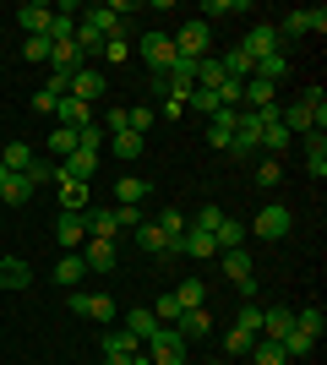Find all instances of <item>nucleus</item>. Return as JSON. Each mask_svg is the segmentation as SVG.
Returning <instances> with one entry per match:
<instances>
[{"label": "nucleus", "instance_id": "f257e3e1", "mask_svg": "<svg viewBox=\"0 0 327 365\" xmlns=\"http://www.w3.org/2000/svg\"><path fill=\"white\" fill-rule=\"evenodd\" d=\"M120 22H125V16H115L109 6H88V11H77V38H71V44L82 49V61H98V44L115 38Z\"/></svg>", "mask_w": 327, "mask_h": 365}, {"label": "nucleus", "instance_id": "f03ea898", "mask_svg": "<svg viewBox=\"0 0 327 365\" xmlns=\"http://www.w3.org/2000/svg\"><path fill=\"white\" fill-rule=\"evenodd\" d=\"M240 49H246V61H273V55H284V33L273 28V22H251L246 38H240Z\"/></svg>", "mask_w": 327, "mask_h": 365}, {"label": "nucleus", "instance_id": "7ed1b4c3", "mask_svg": "<svg viewBox=\"0 0 327 365\" xmlns=\"http://www.w3.org/2000/svg\"><path fill=\"white\" fill-rule=\"evenodd\" d=\"M170 44H175V55H180V61H202L207 49H213V28H207L202 16H191L180 33H170Z\"/></svg>", "mask_w": 327, "mask_h": 365}, {"label": "nucleus", "instance_id": "20e7f679", "mask_svg": "<svg viewBox=\"0 0 327 365\" xmlns=\"http://www.w3.org/2000/svg\"><path fill=\"white\" fill-rule=\"evenodd\" d=\"M142 354H147V365H186V338L175 333V327H158L142 344Z\"/></svg>", "mask_w": 327, "mask_h": 365}, {"label": "nucleus", "instance_id": "39448f33", "mask_svg": "<svg viewBox=\"0 0 327 365\" xmlns=\"http://www.w3.org/2000/svg\"><path fill=\"white\" fill-rule=\"evenodd\" d=\"M262 148V120L256 109H234V142H229V158H251Z\"/></svg>", "mask_w": 327, "mask_h": 365}, {"label": "nucleus", "instance_id": "423d86ee", "mask_svg": "<svg viewBox=\"0 0 327 365\" xmlns=\"http://www.w3.org/2000/svg\"><path fill=\"white\" fill-rule=\"evenodd\" d=\"M289 224H295V213H289V207H284V202H267L262 213H256V224L246 229V235H256V240H284V235H289Z\"/></svg>", "mask_w": 327, "mask_h": 365}, {"label": "nucleus", "instance_id": "0eeeda50", "mask_svg": "<svg viewBox=\"0 0 327 365\" xmlns=\"http://www.w3.org/2000/svg\"><path fill=\"white\" fill-rule=\"evenodd\" d=\"M142 55V66H147V71L153 76H164L175 66V44H170V33H142V44H131Z\"/></svg>", "mask_w": 327, "mask_h": 365}, {"label": "nucleus", "instance_id": "6e6552de", "mask_svg": "<svg viewBox=\"0 0 327 365\" xmlns=\"http://www.w3.org/2000/svg\"><path fill=\"white\" fill-rule=\"evenodd\" d=\"M224 257V278H229L240 294H256V267H251V257H246V245H234V251H218Z\"/></svg>", "mask_w": 327, "mask_h": 365}, {"label": "nucleus", "instance_id": "1a4fd4ad", "mask_svg": "<svg viewBox=\"0 0 327 365\" xmlns=\"http://www.w3.org/2000/svg\"><path fill=\"white\" fill-rule=\"evenodd\" d=\"M104 120H109V137H115V131H137V137H147V125H153L158 115L147 104H131V109H109Z\"/></svg>", "mask_w": 327, "mask_h": 365}, {"label": "nucleus", "instance_id": "9d476101", "mask_svg": "<svg viewBox=\"0 0 327 365\" xmlns=\"http://www.w3.org/2000/svg\"><path fill=\"white\" fill-rule=\"evenodd\" d=\"M66 93L82 98V104H98V98H104V71H98V66H82V71L66 82Z\"/></svg>", "mask_w": 327, "mask_h": 365}, {"label": "nucleus", "instance_id": "9b49d317", "mask_svg": "<svg viewBox=\"0 0 327 365\" xmlns=\"http://www.w3.org/2000/svg\"><path fill=\"white\" fill-rule=\"evenodd\" d=\"M33 191H38V180H33V175H16V169H6V175H0V202H6V207L33 202Z\"/></svg>", "mask_w": 327, "mask_h": 365}, {"label": "nucleus", "instance_id": "f8f14e48", "mask_svg": "<svg viewBox=\"0 0 327 365\" xmlns=\"http://www.w3.org/2000/svg\"><path fill=\"white\" fill-rule=\"evenodd\" d=\"M131 235H137V245L147 251V257H180V245H175V240H170V235H164L158 224H137Z\"/></svg>", "mask_w": 327, "mask_h": 365}, {"label": "nucleus", "instance_id": "ddd939ff", "mask_svg": "<svg viewBox=\"0 0 327 365\" xmlns=\"http://www.w3.org/2000/svg\"><path fill=\"white\" fill-rule=\"evenodd\" d=\"M82 224H88V240H115L120 235L115 207H82Z\"/></svg>", "mask_w": 327, "mask_h": 365}, {"label": "nucleus", "instance_id": "4468645a", "mask_svg": "<svg viewBox=\"0 0 327 365\" xmlns=\"http://www.w3.org/2000/svg\"><path fill=\"white\" fill-rule=\"evenodd\" d=\"M55 185H61V207L66 213H82V207H88V180H77V175H66V169L55 164Z\"/></svg>", "mask_w": 327, "mask_h": 365}, {"label": "nucleus", "instance_id": "2eb2a0df", "mask_svg": "<svg viewBox=\"0 0 327 365\" xmlns=\"http://www.w3.org/2000/svg\"><path fill=\"white\" fill-rule=\"evenodd\" d=\"M71 311H77V317H93V322H115V300H109V294H82V289H71Z\"/></svg>", "mask_w": 327, "mask_h": 365}, {"label": "nucleus", "instance_id": "dca6fc26", "mask_svg": "<svg viewBox=\"0 0 327 365\" xmlns=\"http://www.w3.org/2000/svg\"><path fill=\"white\" fill-rule=\"evenodd\" d=\"M77 257H82V267H88V273H109L120 251H115V240H88V245L77 251Z\"/></svg>", "mask_w": 327, "mask_h": 365}, {"label": "nucleus", "instance_id": "f3484780", "mask_svg": "<svg viewBox=\"0 0 327 365\" xmlns=\"http://www.w3.org/2000/svg\"><path fill=\"white\" fill-rule=\"evenodd\" d=\"M55 125H71V131L93 125V104H82V98H71V93H66L61 104H55Z\"/></svg>", "mask_w": 327, "mask_h": 365}, {"label": "nucleus", "instance_id": "a211bd4d", "mask_svg": "<svg viewBox=\"0 0 327 365\" xmlns=\"http://www.w3.org/2000/svg\"><path fill=\"white\" fill-rule=\"evenodd\" d=\"M289 327H295V311H289V305H262V333L256 338H289Z\"/></svg>", "mask_w": 327, "mask_h": 365}, {"label": "nucleus", "instance_id": "6ab92c4d", "mask_svg": "<svg viewBox=\"0 0 327 365\" xmlns=\"http://www.w3.org/2000/svg\"><path fill=\"white\" fill-rule=\"evenodd\" d=\"M175 333L186 338V344H191V338H207V333H213V311H207V305H197V311H180Z\"/></svg>", "mask_w": 327, "mask_h": 365}, {"label": "nucleus", "instance_id": "aec40b11", "mask_svg": "<svg viewBox=\"0 0 327 365\" xmlns=\"http://www.w3.org/2000/svg\"><path fill=\"white\" fill-rule=\"evenodd\" d=\"M322 28H327V11H322V6H316V11H289L279 22L284 38H289V33H322Z\"/></svg>", "mask_w": 327, "mask_h": 365}, {"label": "nucleus", "instance_id": "412c9836", "mask_svg": "<svg viewBox=\"0 0 327 365\" xmlns=\"http://www.w3.org/2000/svg\"><path fill=\"white\" fill-rule=\"evenodd\" d=\"M180 257H191V262H207V257H218L213 235H207V229H186V235H180Z\"/></svg>", "mask_w": 327, "mask_h": 365}, {"label": "nucleus", "instance_id": "4be33fe9", "mask_svg": "<svg viewBox=\"0 0 327 365\" xmlns=\"http://www.w3.org/2000/svg\"><path fill=\"white\" fill-rule=\"evenodd\" d=\"M49 16H55V6H44V0H28V6L16 11V22L28 28V38H38V33H49Z\"/></svg>", "mask_w": 327, "mask_h": 365}, {"label": "nucleus", "instance_id": "5701e85b", "mask_svg": "<svg viewBox=\"0 0 327 365\" xmlns=\"http://www.w3.org/2000/svg\"><path fill=\"white\" fill-rule=\"evenodd\" d=\"M207 142L229 153V142H234V109H213V115H207Z\"/></svg>", "mask_w": 327, "mask_h": 365}, {"label": "nucleus", "instance_id": "b1692460", "mask_svg": "<svg viewBox=\"0 0 327 365\" xmlns=\"http://www.w3.org/2000/svg\"><path fill=\"white\" fill-rule=\"evenodd\" d=\"M49 66H55V76H77L88 61H82L77 44H49Z\"/></svg>", "mask_w": 327, "mask_h": 365}, {"label": "nucleus", "instance_id": "393cba45", "mask_svg": "<svg viewBox=\"0 0 327 365\" xmlns=\"http://www.w3.org/2000/svg\"><path fill=\"white\" fill-rule=\"evenodd\" d=\"M55 240L71 245V251L88 245V224H82V213H61V218H55Z\"/></svg>", "mask_w": 327, "mask_h": 365}, {"label": "nucleus", "instance_id": "a878e982", "mask_svg": "<svg viewBox=\"0 0 327 365\" xmlns=\"http://www.w3.org/2000/svg\"><path fill=\"white\" fill-rule=\"evenodd\" d=\"M213 245H218V251H234V245H246V224L224 213V218L213 224Z\"/></svg>", "mask_w": 327, "mask_h": 365}, {"label": "nucleus", "instance_id": "bb28decb", "mask_svg": "<svg viewBox=\"0 0 327 365\" xmlns=\"http://www.w3.org/2000/svg\"><path fill=\"white\" fill-rule=\"evenodd\" d=\"M240 104H251V109L279 104V98H273V82H262V76H246V82H240Z\"/></svg>", "mask_w": 327, "mask_h": 365}, {"label": "nucleus", "instance_id": "cd10ccee", "mask_svg": "<svg viewBox=\"0 0 327 365\" xmlns=\"http://www.w3.org/2000/svg\"><path fill=\"white\" fill-rule=\"evenodd\" d=\"M246 360H251V365H289V354H284V344H279V338H256Z\"/></svg>", "mask_w": 327, "mask_h": 365}, {"label": "nucleus", "instance_id": "c85d7f7f", "mask_svg": "<svg viewBox=\"0 0 327 365\" xmlns=\"http://www.w3.org/2000/svg\"><path fill=\"white\" fill-rule=\"evenodd\" d=\"M28 284H33V273H28V262H22V257L0 262V289H28Z\"/></svg>", "mask_w": 327, "mask_h": 365}, {"label": "nucleus", "instance_id": "c756f323", "mask_svg": "<svg viewBox=\"0 0 327 365\" xmlns=\"http://www.w3.org/2000/svg\"><path fill=\"white\" fill-rule=\"evenodd\" d=\"M0 164H6V169H16V175H28V169L38 164V153H33L28 142H11V148H0Z\"/></svg>", "mask_w": 327, "mask_h": 365}, {"label": "nucleus", "instance_id": "7c9ffc66", "mask_svg": "<svg viewBox=\"0 0 327 365\" xmlns=\"http://www.w3.org/2000/svg\"><path fill=\"white\" fill-rule=\"evenodd\" d=\"M120 327H125V333H131V338H137V344H147V338L158 333V317H153V311H142V305H137V311H131V317H125Z\"/></svg>", "mask_w": 327, "mask_h": 365}, {"label": "nucleus", "instance_id": "2f4dec72", "mask_svg": "<svg viewBox=\"0 0 327 365\" xmlns=\"http://www.w3.org/2000/svg\"><path fill=\"white\" fill-rule=\"evenodd\" d=\"M104 354H125V360H137V354H142V344H137L131 333H125V327H109V333H104Z\"/></svg>", "mask_w": 327, "mask_h": 365}, {"label": "nucleus", "instance_id": "473e14b6", "mask_svg": "<svg viewBox=\"0 0 327 365\" xmlns=\"http://www.w3.org/2000/svg\"><path fill=\"white\" fill-rule=\"evenodd\" d=\"M44 148L55 153V164H66V158L77 153V131H71V125H55V131H49V142H44Z\"/></svg>", "mask_w": 327, "mask_h": 365}, {"label": "nucleus", "instance_id": "72a5a7b5", "mask_svg": "<svg viewBox=\"0 0 327 365\" xmlns=\"http://www.w3.org/2000/svg\"><path fill=\"white\" fill-rule=\"evenodd\" d=\"M66 175H77V180H93V175H98V153H88V148H77V153H71V158H66Z\"/></svg>", "mask_w": 327, "mask_h": 365}, {"label": "nucleus", "instance_id": "f704fd0d", "mask_svg": "<svg viewBox=\"0 0 327 365\" xmlns=\"http://www.w3.org/2000/svg\"><path fill=\"white\" fill-rule=\"evenodd\" d=\"M147 202V185L137 180V175H125L120 185H115V207H142Z\"/></svg>", "mask_w": 327, "mask_h": 365}, {"label": "nucleus", "instance_id": "c9c22d12", "mask_svg": "<svg viewBox=\"0 0 327 365\" xmlns=\"http://www.w3.org/2000/svg\"><path fill=\"white\" fill-rule=\"evenodd\" d=\"M82 278H88V267H82L77 251H71V257H61V267H55V284H61V289H77Z\"/></svg>", "mask_w": 327, "mask_h": 365}, {"label": "nucleus", "instance_id": "e433bc0d", "mask_svg": "<svg viewBox=\"0 0 327 365\" xmlns=\"http://www.w3.org/2000/svg\"><path fill=\"white\" fill-rule=\"evenodd\" d=\"M322 327H327V317H322V311H316V305H306V311H295V333H300V338H311V344H316V338H322Z\"/></svg>", "mask_w": 327, "mask_h": 365}, {"label": "nucleus", "instance_id": "4c0bfd02", "mask_svg": "<svg viewBox=\"0 0 327 365\" xmlns=\"http://www.w3.org/2000/svg\"><path fill=\"white\" fill-rule=\"evenodd\" d=\"M175 300H180V311H197V305H207V284L202 278H186V284L175 289Z\"/></svg>", "mask_w": 327, "mask_h": 365}, {"label": "nucleus", "instance_id": "58836bf2", "mask_svg": "<svg viewBox=\"0 0 327 365\" xmlns=\"http://www.w3.org/2000/svg\"><path fill=\"white\" fill-rule=\"evenodd\" d=\"M224 76H229V71H224V61H213V55H202V61H197V88H207V93H213L218 82H224Z\"/></svg>", "mask_w": 327, "mask_h": 365}, {"label": "nucleus", "instance_id": "ea45409f", "mask_svg": "<svg viewBox=\"0 0 327 365\" xmlns=\"http://www.w3.org/2000/svg\"><path fill=\"white\" fill-rule=\"evenodd\" d=\"M229 327H240V333H251V338H256V333H262V305H256V300H246L240 311H234V322H229Z\"/></svg>", "mask_w": 327, "mask_h": 365}, {"label": "nucleus", "instance_id": "a19ab883", "mask_svg": "<svg viewBox=\"0 0 327 365\" xmlns=\"http://www.w3.org/2000/svg\"><path fill=\"white\" fill-rule=\"evenodd\" d=\"M306 169H311L316 180L327 175V137H306Z\"/></svg>", "mask_w": 327, "mask_h": 365}, {"label": "nucleus", "instance_id": "79ce46f5", "mask_svg": "<svg viewBox=\"0 0 327 365\" xmlns=\"http://www.w3.org/2000/svg\"><path fill=\"white\" fill-rule=\"evenodd\" d=\"M153 224H158V229H164V235H170V240H175V245H180V235H186V229H191V224H186V213H180V207H164V213H158V218H153Z\"/></svg>", "mask_w": 327, "mask_h": 365}, {"label": "nucleus", "instance_id": "37998d69", "mask_svg": "<svg viewBox=\"0 0 327 365\" xmlns=\"http://www.w3.org/2000/svg\"><path fill=\"white\" fill-rule=\"evenodd\" d=\"M109 148H115V158H142V137H137V131H115Z\"/></svg>", "mask_w": 327, "mask_h": 365}, {"label": "nucleus", "instance_id": "c03bdc74", "mask_svg": "<svg viewBox=\"0 0 327 365\" xmlns=\"http://www.w3.org/2000/svg\"><path fill=\"white\" fill-rule=\"evenodd\" d=\"M98 49H104V61H115V66H125V61H131V38H125V33H115V38H104V44H98Z\"/></svg>", "mask_w": 327, "mask_h": 365}, {"label": "nucleus", "instance_id": "a18cd8bd", "mask_svg": "<svg viewBox=\"0 0 327 365\" xmlns=\"http://www.w3.org/2000/svg\"><path fill=\"white\" fill-rule=\"evenodd\" d=\"M153 317H158V327H175V322H180V300H175V294H158Z\"/></svg>", "mask_w": 327, "mask_h": 365}, {"label": "nucleus", "instance_id": "49530a36", "mask_svg": "<svg viewBox=\"0 0 327 365\" xmlns=\"http://www.w3.org/2000/svg\"><path fill=\"white\" fill-rule=\"evenodd\" d=\"M251 344H256V338H251V333H240V327H229V333H224V354H240V360H246V354H251Z\"/></svg>", "mask_w": 327, "mask_h": 365}, {"label": "nucleus", "instance_id": "de8ad7c7", "mask_svg": "<svg viewBox=\"0 0 327 365\" xmlns=\"http://www.w3.org/2000/svg\"><path fill=\"white\" fill-rule=\"evenodd\" d=\"M22 55H28V61H38V66H49V38H44V33H38V38H28V44H22Z\"/></svg>", "mask_w": 327, "mask_h": 365}, {"label": "nucleus", "instance_id": "09e8293b", "mask_svg": "<svg viewBox=\"0 0 327 365\" xmlns=\"http://www.w3.org/2000/svg\"><path fill=\"white\" fill-rule=\"evenodd\" d=\"M234 11H246V6H224V0H207V6H202V22L213 28V16H234Z\"/></svg>", "mask_w": 327, "mask_h": 365}, {"label": "nucleus", "instance_id": "8fccbe9b", "mask_svg": "<svg viewBox=\"0 0 327 365\" xmlns=\"http://www.w3.org/2000/svg\"><path fill=\"white\" fill-rule=\"evenodd\" d=\"M256 180H262V185H279V180H284V164H279V158H262V169H256Z\"/></svg>", "mask_w": 327, "mask_h": 365}, {"label": "nucleus", "instance_id": "3c124183", "mask_svg": "<svg viewBox=\"0 0 327 365\" xmlns=\"http://www.w3.org/2000/svg\"><path fill=\"white\" fill-rule=\"evenodd\" d=\"M55 104H61V98H55L49 88H38V93H33V109H38V115H55Z\"/></svg>", "mask_w": 327, "mask_h": 365}, {"label": "nucleus", "instance_id": "603ef678", "mask_svg": "<svg viewBox=\"0 0 327 365\" xmlns=\"http://www.w3.org/2000/svg\"><path fill=\"white\" fill-rule=\"evenodd\" d=\"M153 115H164V120H180V115H186V98H164V109H153Z\"/></svg>", "mask_w": 327, "mask_h": 365}, {"label": "nucleus", "instance_id": "864d4df0", "mask_svg": "<svg viewBox=\"0 0 327 365\" xmlns=\"http://www.w3.org/2000/svg\"><path fill=\"white\" fill-rule=\"evenodd\" d=\"M104 365H147V354H137V360H125V354H104Z\"/></svg>", "mask_w": 327, "mask_h": 365}, {"label": "nucleus", "instance_id": "5fc2aeb1", "mask_svg": "<svg viewBox=\"0 0 327 365\" xmlns=\"http://www.w3.org/2000/svg\"><path fill=\"white\" fill-rule=\"evenodd\" d=\"M0 49H6V44H0Z\"/></svg>", "mask_w": 327, "mask_h": 365}]
</instances>
